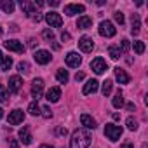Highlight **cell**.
<instances>
[{"label":"cell","instance_id":"cell-1","mask_svg":"<svg viewBox=\"0 0 148 148\" xmlns=\"http://www.w3.org/2000/svg\"><path fill=\"white\" fill-rule=\"evenodd\" d=\"M92 141V136L89 131L86 129H77L75 132L71 134V139H70V148H89Z\"/></svg>","mask_w":148,"mask_h":148},{"label":"cell","instance_id":"cell-2","mask_svg":"<svg viewBox=\"0 0 148 148\" xmlns=\"http://www.w3.org/2000/svg\"><path fill=\"white\" fill-rule=\"evenodd\" d=\"M122 127L120 125H115V124H106L105 125V136L110 139V141H117V139H120V136H122Z\"/></svg>","mask_w":148,"mask_h":148},{"label":"cell","instance_id":"cell-3","mask_svg":"<svg viewBox=\"0 0 148 148\" xmlns=\"http://www.w3.org/2000/svg\"><path fill=\"white\" fill-rule=\"evenodd\" d=\"M98 32H99V35H101V37L110 38V37H113V35L117 33V28L113 26V23H112V21H101V23H99Z\"/></svg>","mask_w":148,"mask_h":148},{"label":"cell","instance_id":"cell-4","mask_svg":"<svg viewBox=\"0 0 148 148\" xmlns=\"http://www.w3.org/2000/svg\"><path fill=\"white\" fill-rule=\"evenodd\" d=\"M45 21H47V25H49L51 28H61V26H63V18H61V14H58V12H54V11H51V12L45 14Z\"/></svg>","mask_w":148,"mask_h":148},{"label":"cell","instance_id":"cell-5","mask_svg":"<svg viewBox=\"0 0 148 148\" xmlns=\"http://www.w3.org/2000/svg\"><path fill=\"white\" fill-rule=\"evenodd\" d=\"M19 5H21L23 12H25L28 18H33V16L38 14V12H37V5H35V2H30V0H21Z\"/></svg>","mask_w":148,"mask_h":148},{"label":"cell","instance_id":"cell-6","mask_svg":"<svg viewBox=\"0 0 148 148\" xmlns=\"http://www.w3.org/2000/svg\"><path fill=\"white\" fill-rule=\"evenodd\" d=\"M4 47H5L7 51H12V52H19V54L25 52V45H23V42H19V40H16V38L4 42Z\"/></svg>","mask_w":148,"mask_h":148},{"label":"cell","instance_id":"cell-7","mask_svg":"<svg viewBox=\"0 0 148 148\" xmlns=\"http://www.w3.org/2000/svg\"><path fill=\"white\" fill-rule=\"evenodd\" d=\"M91 68H92L94 73H98V75H101V73H105V71L108 70V66H106V63H105L103 58H96V59H92V61H91Z\"/></svg>","mask_w":148,"mask_h":148},{"label":"cell","instance_id":"cell-8","mask_svg":"<svg viewBox=\"0 0 148 148\" xmlns=\"http://www.w3.org/2000/svg\"><path fill=\"white\" fill-rule=\"evenodd\" d=\"M21 87H23L21 77H19V75H12V77L9 79V91H11L12 94H18V92L21 91Z\"/></svg>","mask_w":148,"mask_h":148},{"label":"cell","instance_id":"cell-9","mask_svg":"<svg viewBox=\"0 0 148 148\" xmlns=\"http://www.w3.org/2000/svg\"><path fill=\"white\" fill-rule=\"evenodd\" d=\"M42 91H44V80L42 79H33V84H32V96L35 98V101L38 98H42Z\"/></svg>","mask_w":148,"mask_h":148},{"label":"cell","instance_id":"cell-10","mask_svg":"<svg viewBox=\"0 0 148 148\" xmlns=\"http://www.w3.org/2000/svg\"><path fill=\"white\" fill-rule=\"evenodd\" d=\"M86 11V7L82 4H68L64 5V14L66 16H75V14H82Z\"/></svg>","mask_w":148,"mask_h":148},{"label":"cell","instance_id":"cell-11","mask_svg":"<svg viewBox=\"0 0 148 148\" xmlns=\"http://www.w3.org/2000/svg\"><path fill=\"white\" fill-rule=\"evenodd\" d=\"M82 63V58L79 56V52H68L66 54V64L70 68H79Z\"/></svg>","mask_w":148,"mask_h":148},{"label":"cell","instance_id":"cell-12","mask_svg":"<svg viewBox=\"0 0 148 148\" xmlns=\"http://www.w3.org/2000/svg\"><path fill=\"white\" fill-rule=\"evenodd\" d=\"M23 120H25L23 110H12V112L9 113V124H11V125H18V124H21Z\"/></svg>","mask_w":148,"mask_h":148},{"label":"cell","instance_id":"cell-13","mask_svg":"<svg viewBox=\"0 0 148 148\" xmlns=\"http://www.w3.org/2000/svg\"><path fill=\"white\" fill-rule=\"evenodd\" d=\"M79 47H80L82 52H91V51L94 49V42H92L91 37H82V38L79 40Z\"/></svg>","mask_w":148,"mask_h":148},{"label":"cell","instance_id":"cell-14","mask_svg":"<svg viewBox=\"0 0 148 148\" xmlns=\"http://www.w3.org/2000/svg\"><path fill=\"white\" fill-rule=\"evenodd\" d=\"M33 58H35V61H37L38 64H47V63L51 61V52H49V51H37V52L33 54Z\"/></svg>","mask_w":148,"mask_h":148},{"label":"cell","instance_id":"cell-15","mask_svg":"<svg viewBox=\"0 0 148 148\" xmlns=\"http://www.w3.org/2000/svg\"><path fill=\"white\" fill-rule=\"evenodd\" d=\"M113 71H115V79L119 80V84H129L131 77H129V73H127L125 70H122V68L119 66V68H115Z\"/></svg>","mask_w":148,"mask_h":148},{"label":"cell","instance_id":"cell-16","mask_svg":"<svg viewBox=\"0 0 148 148\" xmlns=\"http://www.w3.org/2000/svg\"><path fill=\"white\" fill-rule=\"evenodd\" d=\"M59 98H61V89L59 87H51L45 94V99L49 103H56V101H59Z\"/></svg>","mask_w":148,"mask_h":148},{"label":"cell","instance_id":"cell-17","mask_svg":"<svg viewBox=\"0 0 148 148\" xmlns=\"http://www.w3.org/2000/svg\"><path fill=\"white\" fill-rule=\"evenodd\" d=\"M80 122H82V125L86 127V129H96L98 125H96V120L89 115V113H82L80 115Z\"/></svg>","mask_w":148,"mask_h":148},{"label":"cell","instance_id":"cell-18","mask_svg":"<svg viewBox=\"0 0 148 148\" xmlns=\"http://www.w3.org/2000/svg\"><path fill=\"white\" fill-rule=\"evenodd\" d=\"M18 136H19V141L23 143V145H32V134H30V129L28 127H23V129H19V132H18Z\"/></svg>","mask_w":148,"mask_h":148},{"label":"cell","instance_id":"cell-19","mask_svg":"<svg viewBox=\"0 0 148 148\" xmlns=\"http://www.w3.org/2000/svg\"><path fill=\"white\" fill-rule=\"evenodd\" d=\"M92 26V18H89V16H80L79 18V21H77V28H80V30H87V28H91Z\"/></svg>","mask_w":148,"mask_h":148},{"label":"cell","instance_id":"cell-20","mask_svg":"<svg viewBox=\"0 0 148 148\" xmlns=\"http://www.w3.org/2000/svg\"><path fill=\"white\" fill-rule=\"evenodd\" d=\"M131 33L132 35H138L139 33V30H141V21H139V16L138 14H132L131 16Z\"/></svg>","mask_w":148,"mask_h":148},{"label":"cell","instance_id":"cell-21","mask_svg":"<svg viewBox=\"0 0 148 148\" xmlns=\"http://www.w3.org/2000/svg\"><path fill=\"white\" fill-rule=\"evenodd\" d=\"M98 86H99V82H98V80H94V79H91V80L84 86L82 92H84V94H92V92H96V91H98Z\"/></svg>","mask_w":148,"mask_h":148},{"label":"cell","instance_id":"cell-22","mask_svg":"<svg viewBox=\"0 0 148 148\" xmlns=\"http://www.w3.org/2000/svg\"><path fill=\"white\" fill-rule=\"evenodd\" d=\"M112 105H113L115 108H122V106H124V94H122V91H120V89L117 91V94H115V98H113Z\"/></svg>","mask_w":148,"mask_h":148},{"label":"cell","instance_id":"cell-23","mask_svg":"<svg viewBox=\"0 0 148 148\" xmlns=\"http://www.w3.org/2000/svg\"><path fill=\"white\" fill-rule=\"evenodd\" d=\"M0 7H2L4 12L11 14L14 11V2H12V0H2V2H0Z\"/></svg>","mask_w":148,"mask_h":148},{"label":"cell","instance_id":"cell-24","mask_svg":"<svg viewBox=\"0 0 148 148\" xmlns=\"http://www.w3.org/2000/svg\"><path fill=\"white\" fill-rule=\"evenodd\" d=\"M56 79H58V82L59 84H66L68 80H70V77H68V71L66 70H58V73H56Z\"/></svg>","mask_w":148,"mask_h":148},{"label":"cell","instance_id":"cell-25","mask_svg":"<svg viewBox=\"0 0 148 148\" xmlns=\"http://www.w3.org/2000/svg\"><path fill=\"white\" fill-rule=\"evenodd\" d=\"M108 54L112 56V59H119V58L122 56V51H120L119 45H110V47H108Z\"/></svg>","mask_w":148,"mask_h":148},{"label":"cell","instance_id":"cell-26","mask_svg":"<svg viewBox=\"0 0 148 148\" xmlns=\"http://www.w3.org/2000/svg\"><path fill=\"white\" fill-rule=\"evenodd\" d=\"M112 87H113V82H112L110 79H106V80L103 82V87H101V94H103V96H108V94L112 92Z\"/></svg>","mask_w":148,"mask_h":148},{"label":"cell","instance_id":"cell-27","mask_svg":"<svg viewBox=\"0 0 148 148\" xmlns=\"http://www.w3.org/2000/svg\"><path fill=\"white\" fill-rule=\"evenodd\" d=\"M132 49H134V52H136V54H143V52H145V42L136 40V42L132 44Z\"/></svg>","mask_w":148,"mask_h":148},{"label":"cell","instance_id":"cell-28","mask_svg":"<svg viewBox=\"0 0 148 148\" xmlns=\"http://www.w3.org/2000/svg\"><path fill=\"white\" fill-rule=\"evenodd\" d=\"M28 112H30L32 115H40V106H38V103H37V101H32V103L28 105Z\"/></svg>","mask_w":148,"mask_h":148},{"label":"cell","instance_id":"cell-29","mask_svg":"<svg viewBox=\"0 0 148 148\" xmlns=\"http://www.w3.org/2000/svg\"><path fill=\"white\" fill-rule=\"evenodd\" d=\"M7 101H9V92L2 84H0V103H7Z\"/></svg>","mask_w":148,"mask_h":148},{"label":"cell","instance_id":"cell-30","mask_svg":"<svg viewBox=\"0 0 148 148\" xmlns=\"http://www.w3.org/2000/svg\"><path fill=\"white\" fill-rule=\"evenodd\" d=\"M125 124H127V129H129V131H136V129H138V120H136L134 117H129Z\"/></svg>","mask_w":148,"mask_h":148},{"label":"cell","instance_id":"cell-31","mask_svg":"<svg viewBox=\"0 0 148 148\" xmlns=\"http://www.w3.org/2000/svg\"><path fill=\"white\" fill-rule=\"evenodd\" d=\"M18 71H19V73H28V71H30V64H28L26 61L18 63Z\"/></svg>","mask_w":148,"mask_h":148},{"label":"cell","instance_id":"cell-32","mask_svg":"<svg viewBox=\"0 0 148 148\" xmlns=\"http://www.w3.org/2000/svg\"><path fill=\"white\" fill-rule=\"evenodd\" d=\"M11 66H12V59H11V58H4V63H2V66H0V70H2V71H7Z\"/></svg>","mask_w":148,"mask_h":148},{"label":"cell","instance_id":"cell-33","mask_svg":"<svg viewBox=\"0 0 148 148\" xmlns=\"http://www.w3.org/2000/svg\"><path fill=\"white\" fill-rule=\"evenodd\" d=\"M42 37H44L47 42H54V33H52V30H44V32H42Z\"/></svg>","mask_w":148,"mask_h":148},{"label":"cell","instance_id":"cell-34","mask_svg":"<svg viewBox=\"0 0 148 148\" xmlns=\"http://www.w3.org/2000/svg\"><path fill=\"white\" fill-rule=\"evenodd\" d=\"M40 113H42V117H44V119H51V117H52V110H51L49 106L40 108Z\"/></svg>","mask_w":148,"mask_h":148},{"label":"cell","instance_id":"cell-35","mask_svg":"<svg viewBox=\"0 0 148 148\" xmlns=\"http://www.w3.org/2000/svg\"><path fill=\"white\" fill-rule=\"evenodd\" d=\"M113 18H115V21H117L120 26H122V25H124V21H125V19H124V14H122L120 11H117V12L113 14Z\"/></svg>","mask_w":148,"mask_h":148},{"label":"cell","instance_id":"cell-36","mask_svg":"<svg viewBox=\"0 0 148 148\" xmlns=\"http://www.w3.org/2000/svg\"><path fill=\"white\" fill-rule=\"evenodd\" d=\"M7 143H9V148H19L18 139H16V138H12V136H9V138H7Z\"/></svg>","mask_w":148,"mask_h":148},{"label":"cell","instance_id":"cell-37","mask_svg":"<svg viewBox=\"0 0 148 148\" xmlns=\"http://www.w3.org/2000/svg\"><path fill=\"white\" fill-rule=\"evenodd\" d=\"M119 47H120L122 54H124V52H127V49H129V40H127V38H124V40H122V44H120Z\"/></svg>","mask_w":148,"mask_h":148},{"label":"cell","instance_id":"cell-38","mask_svg":"<svg viewBox=\"0 0 148 148\" xmlns=\"http://www.w3.org/2000/svg\"><path fill=\"white\" fill-rule=\"evenodd\" d=\"M70 38H71V35H70L68 32H61V40H63V42H68Z\"/></svg>","mask_w":148,"mask_h":148},{"label":"cell","instance_id":"cell-39","mask_svg":"<svg viewBox=\"0 0 148 148\" xmlns=\"http://www.w3.org/2000/svg\"><path fill=\"white\" fill-rule=\"evenodd\" d=\"M66 132H68V131H66L64 127H58V129H56V134H59V136H66Z\"/></svg>","mask_w":148,"mask_h":148},{"label":"cell","instance_id":"cell-40","mask_svg":"<svg viewBox=\"0 0 148 148\" xmlns=\"http://www.w3.org/2000/svg\"><path fill=\"white\" fill-rule=\"evenodd\" d=\"M125 108H127L129 112H132V110H136V106H134V103H127V105H125Z\"/></svg>","mask_w":148,"mask_h":148},{"label":"cell","instance_id":"cell-41","mask_svg":"<svg viewBox=\"0 0 148 148\" xmlns=\"http://www.w3.org/2000/svg\"><path fill=\"white\" fill-rule=\"evenodd\" d=\"M82 79H84V73H82V71H79L77 75H75V80L79 82V80H82Z\"/></svg>","mask_w":148,"mask_h":148},{"label":"cell","instance_id":"cell-42","mask_svg":"<svg viewBox=\"0 0 148 148\" xmlns=\"http://www.w3.org/2000/svg\"><path fill=\"white\" fill-rule=\"evenodd\" d=\"M49 4H51L52 7H58V5H59V2H58V0H52V2H49Z\"/></svg>","mask_w":148,"mask_h":148},{"label":"cell","instance_id":"cell-43","mask_svg":"<svg viewBox=\"0 0 148 148\" xmlns=\"http://www.w3.org/2000/svg\"><path fill=\"white\" fill-rule=\"evenodd\" d=\"M120 148H134V146H132V145H131V143H125V145H122V146H120Z\"/></svg>","mask_w":148,"mask_h":148},{"label":"cell","instance_id":"cell-44","mask_svg":"<svg viewBox=\"0 0 148 148\" xmlns=\"http://www.w3.org/2000/svg\"><path fill=\"white\" fill-rule=\"evenodd\" d=\"M2 63H4V54H2V51H0V66H2Z\"/></svg>","mask_w":148,"mask_h":148},{"label":"cell","instance_id":"cell-45","mask_svg":"<svg viewBox=\"0 0 148 148\" xmlns=\"http://www.w3.org/2000/svg\"><path fill=\"white\" fill-rule=\"evenodd\" d=\"M40 148H52L51 145H40Z\"/></svg>","mask_w":148,"mask_h":148},{"label":"cell","instance_id":"cell-46","mask_svg":"<svg viewBox=\"0 0 148 148\" xmlns=\"http://www.w3.org/2000/svg\"><path fill=\"white\" fill-rule=\"evenodd\" d=\"M0 119H4V110L0 108Z\"/></svg>","mask_w":148,"mask_h":148},{"label":"cell","instance_id":"cell-47","mask_svg":"<svg viewBox=\"0 0 148 148\" xmlns=\"http://www.w3.org/2000/svg\"><path fill=\"white\" fill-rule=\"evenodd\" d=\"M2 33H4V30H2V26H0V35H2Z\"/></svg>","mask_w":148,"mask_h":148}]
</instances>
